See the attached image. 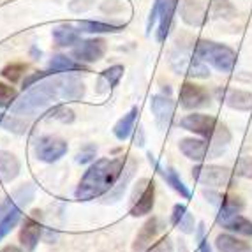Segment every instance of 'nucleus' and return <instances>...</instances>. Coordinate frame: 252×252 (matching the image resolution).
<instances>
[{
  "instance_id": "4",
  "label": "nucleus",
  "mask_w": 252,
  "mask_h": 252,
  "mask_svg": "<svg viewBox=\"0 0 252 252\" xmlns=\"http://www.w3.org/2000/svg\"><path fill=\"white\" fill-rule=\"evenodd\" d=\"M192 178L198 184L206 185V187H231V169L224 166H203L198 164L192 168Z\"/></svg>"
},
{
  "instance_id": "23",
  "label": "nucleus",
  "mask_w": 252,
  "mask_h": 252,
  "mask_svg": "<svg viewBox=\"0 0 252 252\" xmlns=\"http://www.w3.org/2000/svg\"><path fill=\"white\" fill-rule=\"evenodd\" d=\"M215 247H217L219 252H249L251 247H249L247 242L244 240L236 238L233 235H227V233H222L215 238Z\"/></svg>"
},
{
  "instance_id": "6",
  "label": "nucleus",
  "mask_w": 252,
  "mask_h": 252,
  "mask_svg": "<svg viewBox=\"0 0 252 252\" xmlns=\"http://www.w3.org/2000/svg\"><path fill=\"white\" fill-rule=\"evenodd\" d=\"M219 126H220V122H219L217 118L205 113H190L180 120L182 129L194 132V134L201 136L205 139H210V141L215 136V132H217Z\"/></svg>"
},
{
  "instance_id": "25",
  "label": "nucleus",
  "mask_w": 252,
  "mask_h": 252,
  "mask_svg": "<svg viewBox=\"0 0 252 252\" xmlns=\"http://www.w3.org/2000/svg\"><path fill=\"white\" fill-rule=\"evenodd\" d=\"M220 226L227 231H233V233H238V235H244V236H252V222L249 220L247 217L240 214L231 215L229 219L222 220Z\"/></svg>"
},
{
  "instance_id": "10",
  "label": "nucleus",
  "mask_w": 252,
  "mask_h": 252,
  "mask_svg": "<svg viewBox=\"0 0 252 252\" xmlns=\"http://www.w3.org/2000/svg\"><path fill=\"white\" fill-rule=\"evenodd\" d=\"M164 222L159 217H150L147 222L141 226V229L136 235L134 244H132V252H148L156 238L164 231Z\"/></svg>"
},
{
  "instance_id": "33",
  "label": "nucleus",
  "mask_w": 252,
  "mask_h": 252,
  "mask_svg": "<svg viewBox=\"0 0 252 252\" xmlns=\"http://www.w3.org/2000/svg\"><path fill=\"white\" fill-rule=\"evenodd\" d=\"M97 156V148L94 145H85L80 152H78V156H76V162L78 164H89L95 159Z\"/></svg>"
},
{
  "instance_id": "30",
  "label": "nucleus",
  "mask_w": 252,
  "mask_h": 252,
  "mask_svg": "<svg viewBox=\"0 0 252 252\" xmlns=\"http://www.w3.org/2000/svg\"><path fill=\"white\" fill-rule=\"evenodd\" d=\"M25 71H27L25 63H9V65H5L2 69L0 74L4 76L7 81H11V83H16V81L21 80V76L25 74Z\"/></svg>"
},
{
  "instance_id": "18",
  "label": "nucleus",
  "mask_w": 252,
  "mask_h": 252,
  "mask_svg": "<svg viewBox=\"0 0 252 252\" xmlns=\"http://www.w3.org/2000/svg\"><path fill=\"white\" fill-rule=\"evenodd\" d=\"M21 164L14 154L7 150H0V180L9 184L20 175Z\"/></svg>"
},
{
  "instance_id": "13",
  "label": "nucleus",
  "mask_w": 252,
  "mask_h": 252,
  "mask_svg": "<svg viewBox=\"0 0 252 252\" xmlns=\"http://www.w3.org/2000/svg\"><path fill=\"white\" fill-rule=\"evenodd\" d=\"M136 168H138V160H136L134 157H129L126 166H124L122 173H120V177H118V180L115 182V185L109 189V192L102 196V203H106V205H108V203H117L118 199L122 198L124 192L127 190V187H129V182L134 177Z\"/></svg>"
},
{
  "instance_id": "41",
  "label": "nucleus",
  "mask_w": 252,
  "mask_h": 252,
  "mask_svg": "<svg viewBox=\"0 0 252 252\" xmlns=\"http://www.w3.org/2000/svg\"><path fill=\"white\" fill-rule=\"evenodd\" d=\"M196 252H212L210 245H208V242H206L205 238L199 242V247H198V251H196Z\"/></svg>"
},
{
  "instance_id": "16",
  "label": "nucleus",
  "mask_w": 252,
  "mask_h": 252,
  "mask_svg": "<svg viewBox=\"0 0 252 252\" xmlns=\"http://www.w3.org/2000/svg\"><path fill=\"white\" fill-rule=\"evenodd\" d=\"M159 2V30H157V41L164 42L169 34L173 23V14L177 9V0H157Z\"/></svg>"
},
{
  "instance_id": "7",
  "label": "nucleus",
  "mask_w": 252,
  "mask_h": 252,
  "mask_svg": "<svg viewBox=\"0 0 252 252\" xmlns=\"http://www.w3.org/2000/svg\"><path fill=\"white\" fill-rule=\"evenodd\" d=\"M35 157L41 162L53 164L67 154V141L57 136H42L35 143Z\"/></svg>"
},
{
  "instance_id": "29",
  "label": "nucleus",
  "mask_w": 252,
  "mask_h": 252,
  "mask_svg": "<svg viewBox=\"0 0 252 252\" xmlns=\"http://www.w3.org/2000/svg\"><path fill=\"white\" fill-rule=\"evenodd\" d=\"M122 76H124V65H113V67H108L106 71H102L101 81H104L108 89H115Z\"/></svg>"
},
{
  "instance_id": "42",
  "label": "nucleus",
  "mask_w": 252,
  "mask_h": 252,
  "mask_svg": "<svg viewBox=\"0 0 252 252\" xmlns=\"http://www.w3.org/2000/svg\"><path fill=\"white\" fill-rule=\"evenodd\" d=\"M2 252H23V251L18 249V247H14V245H7V247L2 249Z\"/></svg>"
},
{
  "instance_id": "26",
  "label": "nucleus",
  "mask_w": 252,
  "mask_h": 252,
  "mask_svg": "<svg viewBox=\"0 0 252 252\" xmlns=\"http://www.w3.org/2000/svg\"><path fill=\"white\" fill-rule=\"evenodd\" d=\"M0 126H2V129L9 130L13 134L21 136L29 130V120L18 117V115H4V117H0Z\"/></svg>"
},
{
  "instance_id": "2",
  "label": "nucleus",
  "mask_w": 252,
  "mask_h": 252,
  "mask_svg": "<svg viewBox=\"0 0 252 252\" xmlns=\"http://www.w3.org/2000/svg\"><path fill=\"white\" fill-rule=\"evenodd\" d=\"M127 159L115 157V159H99L85 171L83 178L80 180L74 190L76 199L90 201V199L102 198L109 192V189L118 180Z\"/></svg>"
},
{
  "instance_id": "31",
  "label": "nucleus",
  "mask_w": 252,
  "mask_h": 252,
  "mask_svg": "<svg viewBox=\"0 0 252 252\" xmlns=\"http://www.w3.org/2000/svg\"><path fill=\"white\" fill-rule=\"evenodd\" d=\"M48 118L59 120L62 124H72L74 122V111L67 106H55L51 111H48Z\"/></svg>"
},
{
  "instance_id": "15",
  "label": "nucleus",
  "mask_w": 252,
  "mask_h": 252,
  "mask_svg": "<svg viewBox=\"0 0 252 252\" xmlns=\"http://www.w3.org/2000/svg\"><path fill=\"white\" fill-rule=\"evenodd\" d=\"M178 148L187 159L196 160V162H203L206 157H210L212 143L210 139L205 138H184L180 139Z\"/></svg>"
},
{
  "instance_id": "21",
  "label": "nucleus",
  "mask_w": 252,
  "mask_h": 252,
  "mask_svg": "<svg viewBox=\"0 0 252 252\" xmlns=\"http://www.w3.org/2000/svg\"><path fill=\"white\" fill-rule=\"evenodd\" d=\"M50 69L55 72H87L89 67L85 65V63L78 62V60L71 59L67 55H55L53 59L50 60Z\"/></svg>"
},
{
  "instance_id": "38",
  "label": "nucleus",
  "mask_w": 252,
  "mask_h": 252,
  "mask_svg": "<svg viewBox=\"0 0 252 252\" xmlns=\"http://www.w3.org/2000/svg\"><path fill=\"white\" fill-rule=\"evenodd\" d=\"M187 214V206L185 205H180V203H177V205L173 206V212H171V224L173 226H178V222L182 220V217Z\"/></svg>"
},
{
  "instance_id": "28",
  "label": "nucleus",
  "mask_w": 252,
  "mask_h": 252,
  "mask_svg": "<svg viewBox=\"0 0 252 252\" xmlns=\"http://www.w3.org/2000/svg\"><path fill=\"white\" fill-rule=\"evenodd\" d=\"M126 25H109V23H101V21H80V30L89 32V34H106V32H120Z\"/></svg>"
},
{
  "instance_id": "35",
  "label": "nucleus",
  "mask_w": 252,
  "mask_h": 252,
  "mask_svg": "<svg viewBox=\"0 0 252 252\" xmlns=\"http://www.w3.org/2000/svg\"><path fill=\"white\" fill-rule=\"evenodd\" d=\"M236 175L252 180V157H244L236 164Z\"/></svg>"
},
{
  "instance_id": "34",
  "label": "nucleus",
  "mask_w": 252,
  "mask_h": 252,
  "mask_svg": "<svg viewBox=\"0 0 252 252\" xmlns=\"http://www.w3.org/2000/svg\"><path fill=\"white\" fill-rule=\"evenodd\" d=\"M51 74H55V71H39V72H34V74L27 76L25 80H23V90H29L30 87H34V85H37L39 81L46 80V78H50Z\"/></svg>"
},
{
  "instance_id": "11",
  "label": "nucleus",
  "mask_w": 252,
  "mask_h": 252,
  "mask_svg": "<svg viewBox=\"0 0 252 252\" xmlns=\"http://www.w3.org/2000/svg\"><path fill=\"white\" fill-rule=\"evenodd\" d=\"M210 102V94L203 87L190 81H185L180 87V106L185 109H199L208 106Z\"/></svg>"
},
{
  "instance_id": "14",
  "label": "nucleus",
  "mask_w": 252,
  "mask_h": 252,
  "mask_svg": "<svg viewBox=\"0 0 252 252\" xmlns=\"http://www.w3.org/2000/svg\"><path fill=\"white\" fill-rule=\"evenodd\" d=\"M147 157H148V162L154 166V168L157 169V171L160 173V177L164 178V182L171 187L175 192H178L182 196L184 199H190L192 198V194H190V190L187 189V185L182 182V178L178 177V173L175 171L173 168H169V166H162V164H159L157 162V159H156V156L152 154V152H148L147 154Z\"/></svg>"
},
{
  "instance_id": "32",
  "label": "nucleus",
  "mask_w": 252,
  "mask_h": 252,
  "mask_svg": "<svg viewBox=\"0 0 252 252\" xmlns=\"http://www.w3.org/2000/svg\"><path fill=\"white\" fill-rule=\"evenodd\" d=\"M14 99H16V90L11 85L0 83V108L13 106Z\"/></svg>"
},
{
  "instance_id": "39",
  "label": "nucleus",
  "mask_w": 252,
  "mask_h": 252,
  "mask_svg": "<svg viewBox=\"0 0 252 252\" xmlns=\"http://www.w3.org/2000/svg\"><path fill=\"white\" fill-rule=\"evenodd\" d=\"M148 184H150V180H148V178H141V180H138V184L134 185V190H132V196H130V203H134L136 199L141 196V192L147 189Z\"/></svg>"
},
{
  "instance_id": "27",
  "label": "nucleus",
  "mask_w": 252,
  "mask_h": 252,
  "mask_svg": "<svg viewBox=\"0 0 252 252\" xmlns=\"http://www.w3.org/2000/svg\"><path fill=\"white\" fill-rule=\"evenodd\" d=\"M21 220V206H14L13 210H9L4 217L0 219V240L5 238L9 233L13 231Z\"/></svg>"
},
{
  "instance_id": "1",
  "label": "nucleus",
  "mask_w": 252,
  "mask_h": 252,
  "mask_svg": "<svg viewBox=\"0 0 252 252\" xmlns=\"http://www.w3.org/2000/svg\"><path fill=\"white\" fill-rule=\"evenodd\" d=\"M83 95L85 83L76 76L67 74L59 78H46L34 87H30L18 101H14L11 106V113L23 118H32L55 104L59 99L80 101Z\"/></svg>"
},
{
  "instance_id": "17",
  "label": "nucleus",
  "mask_w": 252,
  "mask_h": 252,
  "mask_svg": "<svg viewBox=\"0 0 252 252\" xmlns=\"http://www.w3.org/2000/svg\"><path fill=\"white\" fill-rule=\"evenodd\" d=\"M154 205H156V184L150 182V184L147 185V189L141 192V196L132 203V206H130V215H132V217L148 215L154 210Z\"/></svg>"
},
{
  "instance_id": "37",
  "label": "nucleus",
  "mask_w": 252,
  "mask_h": 252,
  "mask_svg": "<svg viewBox=\"0 0 252 252\" xmlns=\"http://www.w3.org/2000/svg\"><path fill=\"white\" fill-rule=\"evenodd\" d=\"M148 252H175L173 251V242L169 236H164L160 242H157L156 245H152V249H148Z\"/></svg>"
},
{
  "instance_id": "40",
  "label": "nucleus",
  "mask_w": 252,
  "mask_h": 252,
  "mask_svg": "<svg viewBox=\"0 0 252 252\" xmlns=\"http://www.w3.org/2000/svg\"><path fill=\"white\" fill-rule=\"evenodd\" d=\"M134 145L136 147H143L145 145V132L141 126L138 127V134H136V138H134Z\"/></svg>"
},
{
  "instance_id": "5",
  "label": "nucleus",
  "mask_w": 252,
  "mask_h": 252,
  "mask_svg": "<svg viewBox=\"0 0 252 252\" xmlns=\"http://www.w3.org/2000/svg\"><path fill=\"white\" fill-rule=\"evenodd\" d=\"M171 67L178 74L190 76V78H208L210 71L205 65L203 60L196 57V53L190 55L189 51H173L171 53Z\"/></svg>"
},
{
  "instance_id": "12",
  "label": "nucleus",
  "mask_w": 252,
  "mask_h": 252,
  "mask_svg": "<svg viewBox=\"0 0 252 252\" xmlns=\"http://www.w3.org/2000/svg\"><path fill=\"white\" fill-rule=\"evenodd\" d=\"M150 109L159 130H162V132L168 130L169 124H171L173 113H175V102L171 101V97H166L162 94L154 95L150 101Z\"/></svg>"
},
{
  "instance_id": "36",
  "label": "nucleus",
  "mask_w": 252,
  "mask_h": 252,
  "mask_svg": "<svg viewBox=\"0 0 252 252\" xmlns=\"http://www.w3.org/2000/svg\"><path fill=\"white\" fill-rule=\"evenodd\" d=\"M196 222H194V217L189 214V210H187V214L182 217V220L178 222V229H180L182 233H185V235H192L194 231H196Z\"/></svg>"
},
{
  "instance_id": "24",
  "label": "nucleus",
  "mask_w": 252,
  "mask_h": 252,
  "mask_svg": "<svg viewBox=\"0 0 252 252\" xmlns=\"http://www.w3.org/2000/svg\"><path fill=\"white\" fill-rule=\"evenodd\" d=\"M53 39L57 42V46H74V44L80 42V30H76L71 25H60L57 29H53Z\"/></svg>"
},
{
  "instance_id": "8",
  "label": "nucleus",
  "mask_w": 252,
  "mask_h": 252,
  "mask_svg": "<svg viewBox=\"0 0 252 252\" xmlns=\"http://www.w3.org/2000/svg\"><path fill=\"white\" fill-rule=\"evenodd\" d=\"M39 214H41L39 210H34L29 217L23 219V224H21L20 244L27 252H34L39 244V238H41L42 226L39 222V219H41Z\"/></svg>"
},
{
  "instance_id": "20",
  "label": "nucleus",
  "mask_w": 252,
  "mask_h": 252,
  "mask_svg": "<svg viewBox=\"0 0 252 252\" xmlns=\"http://www.w3.org/2000/svg\"><path fill=\"white\" fill-rule=\"evenodd\" d=\"M138 115H139L138 106H132V108H130L129 111H127V113L124 115L117 124H115V127H113L115 138L120 139V141H126V139L130 136V132H132V129H134V124H136Z\"/></svg>"
},
{
  "instance_id": "19",
  "label": "nucleus",
  "mask_w": 252,
  "mask_h": 252,
  "mask_svg": "<svg viewBox=\"0 0 252 252\" xmlns=\"http://www.w3.org/2000/svg\"><path fill=\"white\" fill-rule=\"evenodd\" d=\"M224 102L236 111H252V92L247 90H227L224 95Z\"/></svg>"
},
{
  "instance_id": "3",
  "label": "nucleus",
  "mask_w": 252,
  "mask_h": 252,
  "mask_svg": "<svg viewBox=\"0 0 252 252\" xmlns=\"http://www.w3.org/2000/svg\"><path fill=\"white\" fill-rule=\"evenodd\" d=\"M194 53L199 60L214 65L220 72H231L236 65V53L226 44L199 39L194 46Z\"/></svg>"
},
{
  "instance_id": "22",
  "label": "nucleus",
  "mask_w": 252,
  "mask_h": 252,
  "mask_svg": "<svg viewBox=\"0 0 252 252\" xmlns=\"http://www.w3.org/2000/svg\"><path fill=\"white\" fill-rule=\"evenodd\" d=\"M244 210V201L238 196H231V194H224L222 203L219 205V214H217V222L220 224L222 220L229 219L231 215L240 214Z\"/></svg>"
},
{
  "instance_id": "9",
  "label": "nucleus",
  "mask_w": 252,
  "mask_h": 252,
  "mask_svg": "<svg viewBox=\"0 0 252 252\" xmlns=\"http://www.w3.org/2000/svg\"><path fill=\"white\" fill-rule=\"evenodd\" d=\"M106 50H108V44L104 39H87L78 42V46L72 50V57L81 63H94L102 60Z\"/></svg>"
}]
</instances>
